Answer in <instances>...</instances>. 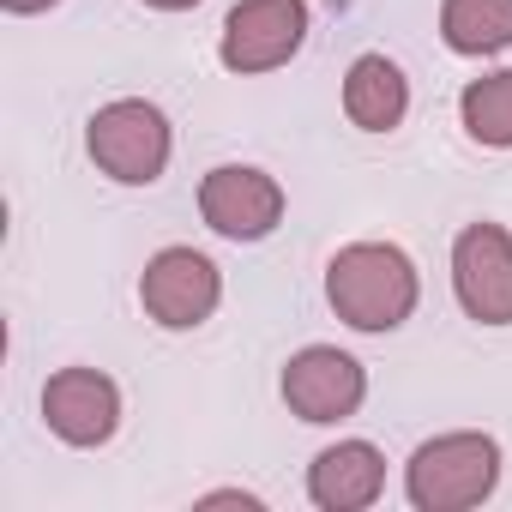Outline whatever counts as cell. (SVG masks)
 <instances>
[{
  "mask_svg": "<svg viewBox=\"0 0 512 512\" xmlns=\"http://www.w3.org/2000/svg\"><path fill=\"white\" fill-rule=\"evenodd\" d=\"M85 151H91L97 175H109L115 187H151V181H163V169L175 157V127L157 103L115 97L85 121Z\"/></svg>",
  "mask_w": 512,
  "mask_h": 512,
  "instance_id": "obj_3",
  "label": "cell"
},
{
  "mask_svg": "<svg viewBox=\"0 0 512 512\" xmlns=\"http://www.w3.org/2000/svg\"><path fill=\"white\" fill-rule=\"evenodd\" d=\"M326 302L350 332H368V338L398 332L422 302L416 260L398 241H350L326 266Z\"/></svg>",
  "mask_w": 512,
  "mask_h": 512,
  "instance_id": "obj_1",
  "label": "cell"
},
{
  "mask_svg": "<svg viewBox=\"0 0 512 512\" xmlns=\"http://www.w3.org/2000/svg\"><path fill=\"white\" fill-rule=\"evenodd\" d=\"M386 494V452L374 440H338L308 464V500L320 512H368Z\"/></svg>",
  "mask_w": 512,
  "mask_h": 512,
  "instance_id": "obj_10",
  "label": "cell"
},
{
  "mask_svg": "<svg viewBox=\"0 0 512 512\" xmlns=\"http://www.w3.org/2000/svg\"><path fill=\"white\" fill-rule=\"evenodd\" d=\"M302 43H308V0H235L217 37V61L241 79H260L290 67Z\"/></svg>",
  "mask_w": 512,
  "mask_h": 512,
  "instance_id": "obj_4",
  "label": "cell"
},
{
  "mask_svg": "<svg viewBox=\"0 0 512 512\" xmlns=\"http://www.w3.org/2000/svg\"><path fill=\"white\" fill-rule=\"evenodd\" d=\"M500 488V440L482 428L434 434L404 464V500L416 512H470Z\"/></svg>",
  "mask_w": 512,
  "mask_h": 512,
  "instance_id": "obj_2",
  "label": "cell"
},
{
  "mask_svg": "<svg viewBox=\"0 0 512 512\" xmlns=\"http://www.w3.org/2000/svg\"><path fill=\"white\" fill-rule=\"evenodd\" d=\"M344 115L356 133H392L410 115V79L392 55H356L344 73Z\"/></svg>",
  "mask_w": 512,
  "mask_h": 512,
  "instance_id": "obj_11",
  "label": "cell"
},
{
  "mask_svg": "<svg viewBox=\"0 0 512 512\" xmlns=\"http://www.w3.org/2000/svg\"><path fill=\"white\" fill-rule=\"evenodd\" d=\"M278 392H284L290 416H302L314 428H332V422H350L368 404V368L338 344H308L284 362Z\"/></svg>",
  "mask_w": 512,
  "mask_h": 512,
  "instance_id": "obj_6",
  "label": "cell"
},
{
  "mask_svg": "<svg viewBox=\"0 0 512 512\" xmlns=\"http://www.w3.org/2000/svg\"><path fill=\"white\" fill-rule=\"evenodd\" d=\"M151 13H187V7H199V0H145Z\"/></svg>",
  "mask_w": 512,
  "mask_h": 512,
  "instance_id": "obj_16",
  "label": "cell"
},
{
  "mask_svg": "<svg viewBox=\"0 0 512 512\" xmlns=\"http://www.w3.org/2000/svg\"><path fill=\"white\" fill-rule=\"evenodd\" d=\"M43 422L55 440H67L79 452L109 446L121 428V386L103 368H61L43 386Z\"/></svg>",
  "mask_w": 512,
  "mask_h": 512,
  "instance_id": "obj_9",
  "label": "cell"
},
{
  "mask_svg": "<svg viewBox=\"0 0 512 512\" xmlns=\"http://www.w3.org/2000/svg\"><path fill=\"white\" fill-rule=\"evenodd\" d=\"M13 19H37V13H49V7H61V0H0Z\"/></svg>",
  "mask_w": 512,
  "mask_h": 512,
  "instance_id": "obj_15",
  "label": "cell"
},
{
  "mask_svg": "<svg viewBox=\"0 0 512 512\" xmlns=\"http://www.w3.org/2000/svg\"><path fill=\"white\" fill-rule=\"evenodd\" d=\"M217 302H223V272H217L211 253H199V247H163V253H151L145 272H139V308L163 332L205 326L217 314Z\"/></svg>",
  "mask_w": 512,
  "mask_h": 512,
  "instance_id": "obj_5",
  "label": "cell"
},
{
  "mask_svg": "<svg viewBox=\"0 0 512 512\" xmlns=\"http://www.w3.org/2000/svg\"><path fill=\"white\" fill-rule=\"evenodd\" d=\"M458 127L482 151H512V67L482 73L458 91Z\"/></svg>",
  "mask_w": 512,
  "mask_h": 512,
  "instance_id": "obj_13",
  "label": "cell"
},
{
  "mask_svg": "<svg viewBox=\"0 0 512 512\" xmlns=\"http://www.w3.org/2000/svg\"><path fill=\"white\" fill-rule=\"evenodd\" d=\"M440 37L464 61L506 55L512 49V0H440Z\"/></svg>",
  "mask_w": 512,
  "mask_h": 512,
  "instance_id": "obj_12",
  "label": "cell"
},
{
  "mask_svg": "<svg viewBox=\"0 0 512 512\" xmlns=\"http://www.w3.org/2000/svg\"><path fill=\"white\" fill-rule=\"evenodd\" d=\"M199 217L223 241H266L284 223V187L253 163H217L199 181Z\"/></svg>",
  "mask_w": 512,
  "mask_h": 512,
  "instance_id": "obj_8",
  "label": "cell"
},
{
  "mask_svg": "<svg viewBox=\"0 0 512 512\" xmlns=\"http://www.w3.org/2000/svg\"><path fill=\"white\" fill-rule=\"evenodd\" d=\"M199 506H253V512H260V494H247V488H217V494H199Z\"/></svg>",
  "mask_w": 512,
  "mask_h": 512,
  "instance_id": "obj_14",
  "label": "cell"
},
{
  "mask_svg": "<svg viewBox=\"0 0 512 512\" xmlns=\"http://www.w3.org/2000/svg\"><path fill=\"white\" fill-rule=\"evenodd\" d=\"M452 296L476 326H512V229L464 223L452 235Z\"/></svg>",
  "mask_w": 512,
  "mask_h": 512,
  "instance_id": "obj_7",
  "label": "cell"
}]
</instances>
